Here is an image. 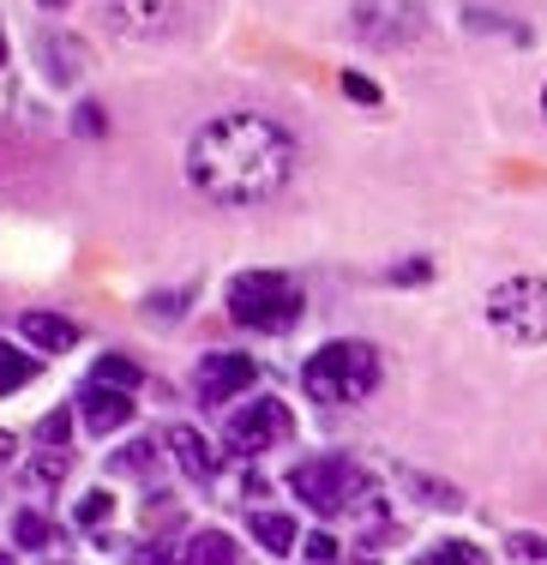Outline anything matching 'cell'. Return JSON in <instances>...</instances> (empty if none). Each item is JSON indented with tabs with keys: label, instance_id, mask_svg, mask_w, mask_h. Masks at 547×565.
Here are the masks:
<instances>
[{
	"label": "cell",
	"instance_id": "6da1fadb",
	"mask_svg": "<svg viewBox=\"0 0 547 565\" xmlns=\"http://www.w3.org/2000/svg\"><path fill=\"white\" fill-rule=\"evenodd\" d=\"M296 174V139L265 115H217L186 145V181L217 205H259Z\"/></svg>",
	"mask_w": 547,
	"mask_h": 565
},
{
	"label": "cell",
	"instance_id": "7a4b0ae2",
	"mask_svg": "<svg viewBox=\"0 0 547 565\" xmlns=\"http://www.w3.org/2000/svg\"><path fill=\"white\" fill-rule=\"evenodd\" d=\"M301 385L313 403H362L373 385H379V349L362 343V338H337L325 349H313L301 367Z\"/></svg>",
	"mask_w": 547,
	"mask_h": 565
},
{
	"label": "cell",
	"instance_id": "3957f363",
	"mask_svg": "<svg viewBox=\"0 0 547 565\" xmlns=\"http://www.w3.org/2000/svg\"><path fill=\"white\" fill-rule=\"evenodd\" d=\"M289 493L313 511V518H343L367 500V476L350 463V457H301L289 469Z\"/></svg>",
	"mask_w": 547,
	"mask_h": 565
},
{
	"label": "cell",
	"instance_id": "277c9868",
	"mask_svg": "<svg viewBox=\"0 0 547 565\" xmlns=\"http://www.w3.org/2000/svg\"><path fill=\"white\" fill-rule=\"evenodd\" d=\"M301 289L283 271H242L229 282V319L253 331H289L301 319Z\"/></svg>",
	"mask_w": 547,
	"mask_h": 565
},
{
	"label": "cell",
	"instance_id": "5b68a950",
	"mask_svg": "<svg viewBox=\"0 0 547 565\" xmlns=\"http://www.w3.org/2000/svg\"><path fill=\"white\" fill-rule=\"evenodd\" d=\"M487 326L512 343H547V277H505L487 295Z\"/></svg>",
	"mask_w": 547,
	"mask_h": 565
},
{
	"label": "cell",
	"instance_id": "8992f818",
	"mask_svg": "<svg viewBox=\"0 0 547 565\" xmlns=\"http://www.w3.org/2000/svg\"><path fill=\"white\" fill-rule=\"evenodd\" d=\"M421 24H427L421 0H355L350 7V31L367 49H404L421 36Z\"/></svg>",
	"mask_w": 547,
	"mask_h": 565
},
{
	"label": "cell",
	"instance_id": "52a82bcc",
	"mask_svg": "<svg viewBox=\"0 0 547 565\" xmlns=\"http://www.w3.org/2000/svg\"><path fill=\"white\" fill-rule=\"evenodd\" d=\"M289 434H296V415L277 397H259V403H247V409L229 415V446L235 451H271V446H283Z\"/></svg>",
	"mask_w": 547,
	"mask_h": 565
},
{
	"label": "cell",
	"instance_id": "ba28073f",
	"mask_svg": "<svg viewBox=\"0 0 547 565\" xmlns=\"http://www.w3.org/2000/svg\"><path fill=\"white\" fill-rule=\"evenodd\" d=\"M181 19V0H109V24L132 43H157Z\"/></svg>",
	"mask_w": 547,
	"mask_h": 565
},
{
	"label": "cell",
	"instance_id": "9c48e42d",
	"mask_svg": "<svg viewBox=\"0 0 547 565\" xmlns=\"http://www.w3.org/2000/svg\"><path fill=\"white\" fill-rule=\"evenodd\" d=\"M78 415H85V427H90L97 439H109V434H121V427L132 422V392H127V385L90 380L85 397H78Z\"/></svg>",
	"mask_w": 547,
	"mask_h": 565
},
{
	"label": "cell",
	"instance_id": "30bf717a",
	"mask_svg": "<svg viewBox=\"0 0 547 565\" xmlns=\"http://www.w3.org/2000/svg\"><path fill=\"white\" fill-rule=\"evenodd\" d=\"M253 385V355H229V349H217V355L199 361V397L205 403H229L242 397Z\"/></svg>",
	"mask_w": 547,
	"mask_h": 565
},
{
	"label": "cell",
	"instance_id": "8fae6325",
	"mask_svg": "<svg viewBox=\"0 0 547 565\" xmlns=\"http://www.w3.org/2000/svg\"><path fill=\"white\" fill-rule=\"evenodd\" d=\"M169 451H175V463H181V476L186 481H211L217 476V451H211V439L199 434V427H169Z\"/></svg>",
	"mask_w": 547,
	"mask_h": 565
},
{
	"label": "cell",
	"instance_id": "7c38bea8",
	"mask_svg": "<svg viewBox=\"0 0 547 565\" xmlns=\"http://www.w3.org/2000/svg\"><path fill=\"white\" fill-rule=\"evenodd\" d=\"M19 338L36 343V349H49V355H61V349L78 343V326H73V319H61V313H43V307H31V313H19Z\"/></svg>",
	"mask_w": 547,
	"mask_h": 565
},
{
	"label": "cell",
	"instance_id": "4fadbf2b",
	"mask_svg": "<svg viewBox=\"0 0 547 565\" xmlns=\"http://www.w3.org/2000/svg\"><path fill=\"white\" fill-rule=\"evenodd\" d=\"M43 61H49V78L55 85H78L85 78V43H73V36H43Z\"/></svg>",
	"mask_w": 547,
	"mask_h": 565
},
{
	"label": "cell",
	"instance_id": "5bb4252c",
	"mask_svg": "<svg viewBox=\"0 0 547 565\" xmlns=\"http://www.w3.org/2000/svg\"><path fill=\"white\" fill-rule=\"evenodd\" d=\"M253 542L265 554H296V518H283V511H253Z\"/></svg>",
	"mask_w": 547,
	"mask_h": 565
},
{
	"label": "cell",
	"instance_id": "9a60e30c",
	"mask_svg": "<svg viewBox=\"0 0 547 565\" xmlns=\"http://www.w3.org/2000/svg\"><path fill=\"white\" fill-rule=\"evenodd\" d=\"M31 380H36V355H24V349L0 343V397L19 392V385H31Z\"/></svg>",
	"mask_w": 547,
	"mask_h": 565
},
{
	"label": "cell",
	"instance_id": "2e32d148",
	"mask_svg": "<svg viewBox=\"0 0 547 565\" xmlns=\"http://www.w3.org/2000/svg\"><path fill=\"white\" fill-rule=\"evenodd\" d=\"M186 559H242V547H235L223 530H199L193 542H186Z\"/></svg>",
	"mask_w": 547,
	"mask_h": 565
},
{
	"label": "cell",
	"instance_id": "e0dca14e",
	"mask_svg": "<svg viewBox=\"0 0 547 565\" xmlns=\"http://www.w3.org/2000/svg\"><path fill=\"white\" fill-rule=\"evenodd\" d=\"M61 476H66V446H49L31 469H24V488H55Z\"/></svg>",
	"mask_w": 547,
	"mask_h": 565
},
{
	"label": "cell",
	"instance_id": "ac0fdd59",
	"mask_svg": "<svg viewBox=\"0 0 547 565\" xmlns=\"http://www.w3.org/2000/svg\"><path fill=\"white\" fill-rule=\"evenodd\" d=\"M90 380H103V385H127V392H132V385H139V367H132L127 355H103Z\"/></svg>",
	"mask_w": 547,
	"mask_h": 565
},
{
	"label": "cell",
	"instance_id": "d6986e66",
	"mask_svg": "<svg viewBox=\"0 0 547 565\" xmlns=\"http://www.w3.org/2000/svg\"><path fill=\"white\" fill-rule=\"evenodd\" d=\"M404 481H409V488L421 493V505H446V511H451V505H463V500H458V488H439V481L416 476V469H404Z\"/></svg>",
	"mask_w": 547,
	"mask_h": 565
},
{
	"label": "cell",
	"instance_id": "ffe728a7",
	"mask_svg": "<svg viewBox=\"0 0 547 565\" xmlns=\"http://www.w3.org/2000/svg\"><path fill=\"white\" fill-rule=\"evenodd\" d=\"M12 535H19V547H43L49 542V518L43 511H19V518H12Z\"/></svg>",
	"mask_w": 547,
	"mask_h": 565
},
{
	"label": "cell",
	"instance_id": "44dd1931",
	"mask_svg": "<svg viewBox=\"0 0 547 565\" xmlns=\"http://www.w3.org/2000/svg\"><path fill=\"white\" fill-rule=\"evenodd\" d=\"M151 463H157V446H151V439H139V446H127L121 457H115V469H121V476H144Z\"/></svg>",
	"mask_w": 547,
	"mask_h": 565
},
{
	"label": "cell",
	"instance_id": "7402d4cb",
	"mask_svg": "<svg viewBox=\"0 0 547 565\" xmlns=\"http://www.w3.org/2000/svg\"><path fill=\"white\" fill-rule=\"evenodd\" d=\"M66 434H73V415L66 409H49L43 422H36V439H43V446H66Z\"/></svg>",
	"mask_w": 547,
	"mask_h": 565
},
{
	"label": "cell",
	"instance_id": "603a6c76",
	"mask_svg": "<svg viewBox=\"0 0 547 565\" xmlns=\"http://www.w3.org/2000/svg\"><path fill=\"white\" fill-rule=\"evenodd\" d=\"M505 554H512V559H547V542H541V535H512Z\"/></svg>",
	"mask_w": 547,
	"mask_h": 565
},
{
	"label": "cell",
	"instance_id": "cb8c5ba5",
	"mask_svg": "<svg viewBox=\"0 0 547 565\" xmlns=\"http://www.w3.org/2000/svg\"><path fill=\"white\" fill-rule=\"evenodd\" d=\"M181 301H186V295H151L144 313H151V319H181Z\"/></svg>",
	"mask_w": 547,
	"mask_h": 565
},
{
	"label": "cell",
	"instance_id": "d4e9b609",
	"mask_svg": "<svg viewBox=\"0 0 547 565\" xmlns=\"http://www.w3.org/2000/svg\"><path fill=\"white\" fill-rule=\"evenodd\" d=\"M343 90H350L355 103H379V85H373V78H362V73H343Z\"/></svg>",
	"mask_w": 547,
	"mask_h": 565
},
{
	"label": "cell",
	"instance_id": "484cf974",
	"mask_svg": "<svg viewBox=\"0 0 547 565\" xmlns=\"http://www.w3.org/2000/svg\"><path fill=\"white\" fill-rule=\"evenodd\" d=\"M301 554H307V559H337V542L319 530V535H307V542H301Z\"/></svg>",
	"mask_w": 547,
	"mask_h": 565
},
{
	"label": "cell",
	"instance_id": "4316f807",
	"mask_svg": "<svg viewBox=\"0 0 547 565\" xmlns=\"http://www.w3.org/2000/svg\"><path fill=\"white\" fill-rule=\"evenodd\" d=\"M109 518V493H90L85 505H78V523H103Z\"/></svg>",
	"mask_w": 547,
	"mask_h": 565
},
{
	"label": "cell",
	"instance_id": "83f0119b",
	"mask_svg": "<svg viewBox=\"0 0 547 565\" xmlns=\"http://www.w3.org/2000/svg\"><path fill=\"white\" fill-rule=\"evenodd\" d=\"M427 559H470V565H475L482 554H475L470 542H446V547H433V554H427Z\"/></svg>",
	"mask_w": 547,
	"mask_h": 565
},
{
	"label": "cell",
	"instance_id": "f1b7e54d",
	"mask_svg": "<svg viewBox=\"0 0 547 565\" xmlns=\"http://www.w3.org/2000/svg\"><path fill=\"white\" fill-rule=\"evenodd\" d=\"M78 132H90V139L103 132V109H97V103H78Z\"/></svg>",
	"mask_w": 547,
	"mask_h": 565
},
{
	"label": "cell",
	"instance_id": "f546056e",
	"mask_svg": "<svg viewBox=\"0 0 547 565\" xmlns=\"http://www.w3.org/2000/svg\"><path fill=\"white\" fill-rule=\"evenodd\" d=\"M392 277H397V282H421V277H427V265L416 259V265H404V271H392Z\"/></svg>",
	"mask_w": 547,
	"mask_h": 565
},
{
	"label": "cell",
	"instance_id": "4dcf8cb0",
	"mask_svg": "<svg viewBox=\"0 0 547 565\" xmlns=\"http://www.w3.org/2000/svg\"><path fill=\"white\" fill-rule=\"evenodd\" d=\"M12 451H19V446H12V434H0V463H12Z\"/></svg>",
	"mask_w": 547,
	"mask_h": 565
},
{
	"label": "cell",
	"instance_id": "1f68e13d",
	"mask_svg": "<svg viewBox=\"0 0 547 565\" xmlns=\"http://www.w3.org/2000/svg\"><path fill=\"white\" fill-rule=\"evenodd\" d=\"M36 7H49V12H55V7H73V0H36Z\"/></svg>",
	"mask_w": 547,
	"mask_h": 565
},
{
	"label": "cell",
	"instance_id": "d6a6232c",
	"mask_svg": "<svg viewBox=\"0 0 547 565\" xmlns=\"http://www.w3.org/2000/svg\"><path fill=\"white\" fill-rule=\"evenodd\" d=\"M541 115H547V90H541Z\"/></svg>",
	"mask_w": 547,
	"mask_h": 565
},
{
	"label": "cell",
	"instance_id": "836d02e7",
	"mask_svg": "<svg viewBox=\"0 0 547 565\" xmlns=\"http://www.w3.org/2000/svg\"><path fill=\"white\" fill-rule=\"evenodd\" d=\"M0 61H7V43H0Z\"/></svg>",
	"mask_w": 547,
	"mask_h": 565
}]
</instances>
